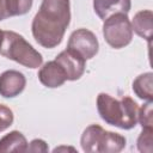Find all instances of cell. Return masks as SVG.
I'll return each mask as SVG.
<instances>
[{
    "instance_id": "6",
    "label": "cell",
    "mask_w": 153,
    "mask_h": 153,
    "mask_svg": "<svg viewBox=\"0 0 153 153\" xmlns=\"http://www.w3.org/2000/svg\"><path fill=\"white\" fill-rule=\"evenodd\" d=\"M67 49L75 51L85 60H90L98 53L99 43L92 31L87 29H78L69 36Z\"/></svg>"
},
{
    "instance_id": "1",
    "label": "cell",
    "mask_w": 153,
    "mask_h": 153,
    "mask_svg": "<svg viewBox=\"0 0 153 153\" xmlns=\"http://www.w3.org/2000/svg\"><path fill=\"white\" fill-rule=\"evenodd\" d=\"M69 23V0H42L31 24L33 38L43 48H55L62 42Z\"/></svg>"
},
{
    "instance_id": "8",
    "label": "cell",
    "mask_w": 153,
    "mask_h": 153,
    "mask_svg": "<svg viewBox=\"0 0 153 153\" xmlns=\"http://www.w3.org/2000/svg\"><path fill=\"white\" fill-rule=\"evenodd\" d=\"M26 85V79L19 71L10 69L0 74V96L4 98H13L19 96Z\"/></svg>"
},
{
    "instance_id": "19",
    "label": "cell",
    "mask_w": 153,
    "mask_h": 153,
    "mask_svg": "<svg viewBox=\"0 0 153 153\" xmlns=\"http://www.w3.org/2000/svg\"><path fill=\"white\" fill-rule=\"evenodd\" d=\"M8 18L7 10H6V0H0V22Z\"/></svg>"
},
{
    "instance_id": "13",
    "label": "cell",
    "mask_w": 153,
    "mask_h": 153,
    "mask_svg": "<svg viewBox=\"0 0 153 153\" xmlns=\"http://www.w3.org/2000/svg\"><path fill=\"white\" fill-rule=\"evenodd\" d=\"M153 73L147 72L140 74L133 82V91L134 93L146 102L153 100Z\"/></svg>"
},
{
    "instance_id": "14",
    "label": "cell",
    "mask_w": 153,
    "mask_h": 153,
    "mask_svg": "<svg viewBox=\"0 0 153 153\" xmlns=\"http://www.w3.org/2000/svg\"><path fill=\"white\" fill-rule=\"evenodd\" d=\"M33 0H6V10L8 17L26 14L32 7Z\"/></svg>"
},
{
    "instance_id": "18",
    "label": "cell",
    "mask_w": 153,
    "mask_h": 153,
    "mask_svg": "<svg viewBox=\"0 0 153 153\" xmlns=\"http://www.w3.org/2000/svg\"><path fill=\"white\" fill-rule=\"evenodd\" d=\"M48 145L45 143L44 140L42 139H35L27 145V151L26 152H48Z\"/></svg>"
},
{
    "instance_id": "11",
    "label": "cell",
    "mask_w": 153,
    "mask_h": 153,
    "mask_svg": "<svg viewBox=\"0 0 153 153\" xmlns=\"http://www.w3.org/2000/svg\"><path fill=\"white\" fill-rule=\"evenodd\" d=\"M131 23V29L135 31L136 35L147 39L151 43L152 39V31H153V13L151 10H142L139 11Z\"/></svg>"
},
{
    "instance_id": "16",
    "label": "cell",
    "mask_w": 153,
    "mask_h": 153,
    "mask_svg": "<svg viewBox=\"0 0 153 153\" xmlns=\"http://www.w3.org/2000/svg\"><path fill=\"white\" fill-rule=\"evenodd\" d=\"M153 110L152 102L143 104L137 112V122H140L142 128H153Z\"/></svg>"
},
{
    "instance_id": "2",
    "label": "cell",
    "mask_w": 153,
    "mask_h": 153,
    "mask_svg": "<svg viewBox=\"0 0 153 153\" xmlns=\"http://www.w3.org/2000/svg\"><path fill=\"white\" fill-rule=\"evenodd\" d=\"M97 110L105 123L121 129H131L137 123L139 105L128 96L116 99L102 92L97 97Z\"/></svg>"
},
{
    "instance_id": "17",
    "label": "cell",
    "mask_w": 153,
    "mask_h": 153,
    "mask_svg": "<svg viewBox=\"0 0 153 153\" xmlns=\"http://www.w3.org/2000/svg\"><path fill=\"white\" fill-rule=\"evenodd\" d=\"M13 120H14L13 111L8 106L0 104V131L5 130L10 126H12Z\"/></svg>"
},
{
    "instance_id": "20",
    "label": "cell",
    "mask_w": 153,
    "mask_h": 153,
    "mask_svg": "<svg viewBox=\"0 0 153 153\" xmlns=\"http://www.w3.org/2000/svg\"><path fill=\"white\" fill-rule=\"evenodd\" d=\"M2 37H4V31L0 30V47H1V43H2Z\"/></svg>"
},
{
    "instance_id": "15",
    "label": "cell",
    "mask_w": 153,
    "mask_h": 153,
    "mask_svg": "<svg viewBox=\"0 0 153 153\" xmlns=\"http://www.w3.org/2000/svg\"><path fill=\"white\" fill-rule=\"evenodd\" d=\"M153 128H142V131L140 133L136 145H137V149L140 152L143 153H152L153 147H152V142H153Z\"/></svg>"
},
{
    "instance_id": "3",
    "label": "cell",
    "mask_w": 153,
    "mask_h": 153,
    "mask_svg": "<svg viewBox=\"0 0 153 153\" xmlns=\"http://www.w3.org/2000/svg\"><path fill=\"white\" fill-rule=\"evenodd\" d=\"M0 54L27 68H38L43 62L42 55L19 33L4 31Z\"/></svg>"
},
{
    "instance_id": "10",
    "label": "cell",
    "mask_w": 153,
    "mask_h": 153,
    "mask_svg": "<svg viewBox=\"0 0 153 153\" xmlns=\"http://www.w3.org/2000/svg\"><path fill=\"white\" fill-rule=\"evenodd\" d=\"M130 7V0H93V10L102 20H105L116 13L128 14Z\"/></svg>"
},
{
    "instance_id": "7",
    "label": "cell",
    "mask_w": 153,
    "mask_h": 153,
    "mask_svg": "<svg viewBox=\"0 0 153 153\" xmlns=\"http://www.w3.org/2000/svg\"><path fill=\"white\" fill-rule=\"evenodd\" d=\"M55 61L63 68L67 80L74 81L81 78L85 72V59L71 49H65L56 57Z\"/></svg>"
},
{
    "instance_id": "12",
    "label": "cell",
    "mask_w": 153,
    "mask_h": 153,
    "mask_svg": "<svg viewBox=\"0 0 153 153\" xmlns=\"http://www.w3.org/2000/svg\"><path fill=\"white\" fill-rule=\"evenodd\" d=\"M26 151H27V141L25 136L18 130H12L0 139V152L1 153L26 152Z\"/></svg>"
},
{
    "instance_id": "9",
    "label": "cell",
    "mask_w": 153,
    "mask_h": 153,
    "mask_svg": "<svg viewBox=\"0 0 153 153\" xmlns=\"http://www.w3.org/2000/svg\"><path fill=\"white\" fill-rule=\"evenodd\" d=\"M38 79L45 87L55 88L62 86L67 80V76L61 65L53 60L44 63L38 71Z\"/></svg>"
},
{
    "instance_id": "5",
    "label": "cell",
    "mask_w": 153,
    "mask_h": 153,
    "mask_svg": "<svg viewBox=\"0 0 153 153\" xmlns=\"http://www.w3.org/2000/svg\"><path fill=\"white\" fill-rule=\"evenodd\" d=\"M103 36L106 43L115 49L127 47L133 39L131 23L127 13H116L106 18L103 24Z\"/></svg>"
},
{
    "instance_id": "4",
    "label": "cell",
    "mask_w": 153,
    "mask_h": 153,
    "mask_svg": "<svg viewBox=\"0 0 153 153\" xmlns=\"http://www.w3.org/2000/svg\"><path fill=\"white\" fill-rule=\"evenodd\" d=\"M123 135L105 130L98 124L88 126L80 139V145L86 153H117L126 147Z\"/></svg>"
}]
</instances>
